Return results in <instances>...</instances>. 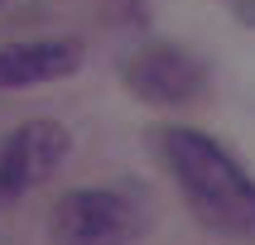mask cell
<instances>
[{"mask_svg":"<svg viewBox=\"0 0 255 245\" xmlns=\"http://www.w3.org/2000/svg\"><path fill=\"white\" fill-rule=\"evenodd\" d=\"M164 163L202 226L236 241H255V178L217 140H207L202 130L173 125L164 130Z\"/></svg>","mask_w":255,"mask_h":245,"instance_id":"1","label":"cell"},{"mask_svg":"<svg viewBox=\"0 0 255 245\" xmlns=\"http://www.w3.org/2000/svg\"><path fill=\"white\" fill-rule=\"evenodd\" d=\"M72 154V135L58 120H24L0 140V207L29 197L63 168Z\"/></svg>","mask_w":255,"mask_h":245,"instance_id":"2","label":"cell"},{"mask_svg":"<svg viewBox=\"0 0 255 245\" xmlns=\"http://www.w3.org/2000/svg\"><path fill=\"white\" fill-rule=\"evenodd\" d=\"M48 226L58 245H130L140 231V212L111 187H72L58 197Z\"/></svg>","mask_w":255,"mask_h":245,"instance_id":"3","label":"cell"},{"mask_svg":"<svg viewBox=\"0 0 255 245\" xmlns=\"http://www.w3.org/2000/svg\"><path fill=\"white\" fill-rule=\"evenodd\" d=\"M126 86L149 106H188L207 91V68L188 48H169V43H149L135 48L121 68Z\"/></svg>","mask_w":255,"mask_h":245,"instance_id":"4","label":"cell"},{"mask_svg":"<svg viewBox=\"0 0 255 245\" xmlns=\"http://www.w3.org/2000/svg\"><path fill=\"white\" fill-rule=\"evenodd\" d=\"M82 68V43L77 39H24L0 48V86H39L63 82Z\"/></svg>","mask_w":255,"mask_h":245,"instance_id":"5","label":"cell"}]
</instances>
